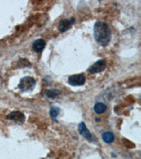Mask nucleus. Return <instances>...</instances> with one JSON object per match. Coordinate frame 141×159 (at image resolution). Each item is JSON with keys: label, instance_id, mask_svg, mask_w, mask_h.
<instances>
[{"label": "nucleus", "instance_id": "3", "mask_svg": "<svg viewBox=\"0 0 141 159\" xmlns=\"http://www.w3.org/2000/svg\"><path fill=\"white\" fill-rule=\"evenodd\" d=\"M68 84L71 86H78L83 85L86 82V78L83 74H75V75L71 76L68 80Z\"/></svg>", "mask_w": 141, "mask_h": 159}, {"label": "nucleus", "instance_id": "9", "mask_svg": "<svg viewBox=\"0 0 141 159\" xmlns=\"http://www.w3.org/2000/svg\"><path fill=\"white\" fill-rule=\"evenodd\" d=\"M107 106L102 102H97L94 106L95 112L97 114H102L106 111Z\"/></svg>", "mask_w": 141, "mask_h": 159}, {"label": "nucleus", "instance_id": "5", "mask_svg": "<svg viewBox=\"0 0 141 159\" xmlns=\"http://www.w3.org/2000/svg\"><path fill=\"white\" fill-rule=\"evenodd\" d=\"M74 22H75V19H74L73 18H71V19L61 20L59 24V31L61 33L66 32V30H68L71 26H72Z\"/></svg>", "mask_w": 141, "mask_h": 159}, {"label": "nucleus", "instance_id": "2", "mask_svg": "<svg viewBox=\"0 0 141 159\" xmlns=\"http://www.w3.org/2000/svg\"><path fill=\"white\" fill-rule=\"evenodd\" d=\"M35 86V80L30 76H26V77L23 78L20 81L19 84V88L24 91H31Z\"/></svg>", "mask_w": 141, "mask_h": 159}, {"label": "nucleus", "instance_id": "11", "mask_svg": "<svg viewBox=\"0 0 141 159\" xmlns=\"http://www.w3.org/2000/svg\"><path fill=\"white\" fill-rule=\"evenodd\" d=\"M59 91H57L56 89H52V90H47L46 91V96H47L48 98H55L56 96L59 94Z\"/></svg>", "mask_w": 141, "mask_h": 159}, {"label": "nucleus", "instance_id": "10", "mask_svg": "<svg viewBox=\"0 0 141 159\" xmlns=\"http://www.w3.org/2000/svg\"><path fill=\"white\" fill-rule=\"evenodd\" d=\"M102 139L104 140V142L110 143L113 142V141L114 140V135L112 132H107L104 133L103 135H102Z\"/></svg>", "mask_w": 141, "mask_h": 159}, {"label": "nucleus", "instance_id": "12", "mask_svg": "<svg viewBox=\"0 0 141 159\" xmlns=\"http://www.w3.org/2000/svg\"><path fill=\"white\" fill-rule=\"evenodd\" d=\"M59 112H60L59 108H58V107H52V108L50 109V117H52L54 120H55L56 117L58 116L59 114Z\"/></svg>", "mask_w": 141, "mask_h": 159}, {"label": "nucleus", "instance_id": "6", "mask_svg": "<svg viewBox=\"0 0 141 159\" xmlns=\"http://www.w3.org/2000/svg\"><path fill=\"white\" fill-rule=\"evenodd\" d=\"M78 130L79 133L83 136L84 138H86V139L88 141H93V137L90 132H89L88 128L86 126V124L84 122H81L78 125Z\"/></svg>", "mask_w": 141, "mask_h": 159}, {"label": "nucleus", "instance_id": "1", "mask_svg": "<svg viewBox=\"0 0 141 159\" xmlns=\"http://www.w3.org/2000/svg\"><path fill=\"white\" fill-rule=\"evenodd\" d=\"M94 38L96 42L101 46H107L112 38L111 29L106 23L97 21L94 25Z\"/></svg>", "mask_w": 141, "mask_h": 159}, {"label": "nucleus", "instance_id": "4", "mask_svg": "<svg viewBox=\"0 0 141 159\" xmlns=\"http://www.w3.org/2000/svg\"><path fill=\"white\" fill-rule=\"evenodd\" d=\"M105 68H106V61L104 60H99L89 68L88 71L92 74L99 73L103 71Z\"/></svg>", "mask_w": 141, "mask_h": 159}, {"label": "nucleus", "instance_id": "7", "mask_svg": "<svg viewBox=\"0 0 141 159\" xmlns=\"http://www.w3.org/2000/svg\"><path fill=\"white\" fill-rule=\"evenodd\" d=\"M45 47V42L42 39H38L35 41L33 44V49L35 52H42Z\"/></svg>", "mask_w": 141, "mask_h": 159}, {"label": "nucleus", "instance_id": "8", "mask_svg": "<svg viewBox=\"0 0 141 159\" xmlns=\"http://www.w3.org/2000/svg\"><path fill=\"white\" fill-rule=\"evenodd\" d=\"M7 119L15 120L16 122H23L24 121V115L22 113L19 112H14L12 113H10L8 116L7 117Z\"/></svg>", "mask_w": 141, "mask_h": 159}]
</instances>
